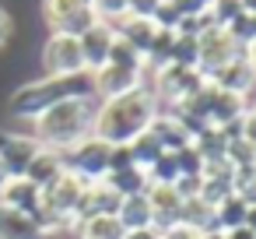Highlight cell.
Masks as SVG:
<instances>
[{
	"mask_svg": "<svg viewBox=\"0 0 256 239\" xmlns=\"http://www.w3.org/2000/svg\"><path fill=\"white\" fill-rule=\"evenodd\" d=\"M158 113V102L148 88H134L126 95L116 99H102L95 106V120H92V134L106 144H130L137 134H144L151 127Z\"/></svg>",
	"mask_w": 256,
	"mask_h": 239,
	"instance_id": "obj_1",
	"label": "cell"
},
{
	"mask_svg": "<svg viewBox=\"0 0 256 239\" xmlns=\"http://www.w3.org/2000/svg\"><path fill=\"white\" fill-rule=\"evenodd\" d=\"M67 99H95V85H92V74H70V78H32V81H22L11 95H8V113L11 120H22V123H32L39 120L46 109H53L56 102H67Z\"/></svg>",
	"mask_w": 256,
	"mask_h": 239,
	"instance_id": "obj_2",
	"label": "cell"
},
{
	"mask_svg": "<svg viewBox=\"0 0 256 239\" xmlns=\"http://www.w3.org/2000/svg\"><path fill=\"white\" fill-rule=\"evenodd\" d=\"M95 106H98V99H67V102H56L39 120H32V130L28 134L42 148L67 151V148H74L78 141H84L92 134Z\"/></svg>",
	"mask_w": 256,
	"mask_h": 239,
	"instance_id": "obj_3",
	"label": "cell"
},
{
	"mask_svg": "<svg viewBox=\"0 0 256 239\" xmlns=\"http://www.w3.org/2000/svg\"><path fill=\"white\" fill-rule=\"evenodd\" d=\"M109 151H112V144H106L95 134H88L74 148L60 151V158H64V169L88 186V183H102L106 179V172H109Z\"/></svg>",
	"mask_w": 256,
	"mask_h": 239,
	"instance_id": "obj_4",
	"label": "cell"
},
{
	"mask_svg": "<svg viewBox=\"0 0 256 239\" xmlns=\"http://www.w3.org/2000/svg\"><path fill=\"white\" fill-rule=\"evenodd\" d=\"M42 22L53 36H81L98 18L92 11V0H42Z\"/></svg>",
	"mask_w": 256,
	"mask_h": 239,
	"instance_id": "obj_5",
	"label": "cell"
},
{
	"mask_svg": "<svg viewBox=\"0 0 256 239\" xmlns=\"http://www.w3.org/2000/svg\"><path fill=\"white\" fill-rule=\"evenodd\" d=\"M242 50L235 46V39L224 32V29H218V25H210V29H204L200 36H196V71L204 74V81H210L221 67H228L235 57H238Z\"/></svg>",
	"mask_w": 256,
	"mask_h": 239,
	"instance_id": "obj_6",
	"label": "cell"
},
{
	"mask_svg": "<svg viewBox=\"0 0 256 239\" xmlns=\"http://www.w3.org/2000/svg\"><path fill=\"white\" fill-rule=\"evenodd\" d=\"M42 67L53 78H70V74H84V60H81V46L74 36H50L42 46Z\"/></svg>",
	"mask_w": 256,
	"mask_h": 239,
	"instance_id": "obj_7",
	"label": "cell"
},
{
	"mask_svg": "<svg viewBox=\"0 0 256 239\" xmlns=\"http://www.w3.org/2000/svg\"><path fill=\"white\" fill-rule=\"evenodd\" d=\"M39 141L25 130H0V165L8 169V176H25L28 162L39 155Z\"/></svg>",
	"mask_w": 256,
	"mask_h": 239,
	"instance_id": "obj_8",
	"label": "cell"
},
{
	"mask_svg": "<svg viewBox=\"0 0 256 239\" xmlns=\"http://www.w3.org/2000/svg\"><path fill=\"white\" fill-rule=\"evenodd\" d=\"M112 39H116V32H112V25H106V22H95L88 32H81V36H78L81 60H84V71H88V74H95V71H102V67H106L109 50H112Z\"/></svg>",
	"mask_w": 256,
	"mask_h": 239,
	"instance_id": "obj_9",
	"label": "cell"
},
{
	"mask_svg": "<svg viewBox=\"0 0 256 239\" xmlns=\"http://www.w3.org/2000/svg\"><path fill=\"white\" fill-rule=\"evenodd\" d=\"M0 207H8V211H18V214H25V218H39V211H42V190L39 186H32L25 176H14V179H8V186L0 190Z\"/></svg>",
	"mask_w": 256,
	"mask_h": 239,
	"instance_id": "obj_10",
	"label": "cell"
},
{
	"mask_svg": "<svg viewBox=\"0 0 256 239\" xmlns=\"http://www.w3.org/2000/svg\"><path fill=\"white\" fill-rule=\"evenodd\" d=\"M148 74V71H144ZM144 74H134V71H120V67H102L92 74V85H95V99H116V95H126L134 88H144Z\"/></svg>",
	"mask_w": 256,
	"mask_h": 239,
	"instance_id": "obj_11",
	"label": "cell"
},
{
	"mask_svg": "<svg viewBox=\"0 0 256 239\" xmlns=\"http://www.w3.org/2000/svg\"><path fill=\"white\" fill-rule=\"evenodd\" d=\"M120 200H123V197H120L116 190H109L106 183H88L84 193H81V204H78V211H74V225L84 221V218H98V214H112V218H116Z\"/></svg>",
	"mask_w": 256,
	"mask_h": 239,
	"instance_id": "obj_12",
	"label": "cell"
},
{
	"mask_svg": "<svg viewBox=\"0 0 256 239\" xmlns=\"http://www.w3.org/2000/svg\"><path fill=\"white\" fill-rule=\"evenodd\" d=\"M214 218H218V228L228 232V228H256V200L249 197H238V193H228L224 200L214 204Z\"/></svg>",
	"mask_w": 256,
	"mask_h": 239,
	"instance_id": "obj_13",
	"label": "cell"
},
{
	"mask_svg": "<svg viewBox=\"0 0 256 239\" xmlns=\"http://www.w3.org/2000/svg\"><path fill=\"white\" fill-rule=\"evenodd\" d=\"M154 137H158V144L168 151V155H176V151H182L193 137H190V130L172 116V113H154V120H151V127H148Z\"/></svg>",
	"mask_w": 256,
	"mask_h": 239,
	"instance_id": "obj_14",
	"label": "cell"
},
{
	"mask_svg": "<svg viewBox=\"0 0 256 239\" xmlns=\"http://www.w3.org/2000/svg\"><path fill=\"white\" fill-rule=\"evenodd\" d=\"M112 32H116L126 46H134L140 57H148V50H151V43H154V36H158V25H154L151 18H123L120 25H112Z\"/></svg>",
	"mask_w": 256,
	"mask_h": 239,
	"instance_id": "obj_15",
	"label": "cell"
},
{
	"mask_svg": "<svg viewBox=\"0 0 256 239\" xmlns=\"http://www.w3.org/2000/svg\"><path fill=\"white\" fill-rule=\"evenodd\" d=\"M56 176H64V158H60V151H53V148H39V155L28 162V169H25V179L32 183V186H39V190H46Z\"/></svg>",
	"mask_w": 256,
	"mask_h": 239,
	"instance_id": "obj_16",
	"label": "cell"
},
{
	"mask_svg": "<svg viewBox=\"0 0 256 239\" xmlns=\"http://www.w3.org/2000/svg\"><path fill=\"white\" fill-rule=\"evenodd\" d=\"M116 221L123 225V232H130V228H154V214H151L148 197L144 193L123 197L120 200V211H116Z\"/></svg>",
	"mask_w": 256,
	"mask_h": 239,
	"instance_id": "obj_17",
	"label": "cell"
},
{
	"mask_svg": "<svg viewBox=\"0 0 256 239\" xmlns=\"http://www.w3.org/2000/svg\"><path fill=\"white\" fill-rule=\"evenodd\" d=\"M102 183L109 190H116L120 197H134V193H144L148 190V172L137 169V165H123V169H109Z\"/></svg>",
	"mask_w": 256,
	"mask_h": 239,
	"instance_id": "obj_18",
	"label": "cell"
},
{
	"mask_svg": "<svg viewBox=\"0 0 256 239\" xmlns=\"http://www.w3.org/2000/svg\"><path fill=\"white\" fill-rule=\"evenodd\" d=\"M0 239H46V235L32 218L0 207Z\"/></svg>",
	"mask_w": 256,
	"mask_h": 239,
	"instance_id": "obj_19",
	"label": "cell"
},
{
	"mask_svg": "<svg viewBox=\"0 0 256 239\" xmlns=\"http://www.w3.org/2000/svg\"><path fill=\"white\" fill-rule=\"evenodd\" d=\"M70 232L78 239H123V225L112 214H98V218H84L78 225H70Z\"/></svg>",
	"mask_w": 256,
	"mask_h": 239,
	"instance_id": "obj_20",
	"label": "cell"
},
{
	"mask_svg": "<svg viewBox=\"0 0 256 239\" xmlns=\"http://www.w3.org/2000/svg\"><path fill=\"white\" fill-rule=\"evenodd\" d=\"M126 148H130V158H134V165H137V169H144V172H148V169H151V165H154V162L165 155V148L158 144V137H154L151 130L137 134V137H134Z\"/></svg>",
	"mask_w": 256,
	"mask_h": 239,
	"instance_id": "obj_21",
	"label": "cell"
},
{
	"mask_svg": "<svg viewBox=\"0 0 256 239\" xmlns=\"http://www.w3.org/2000/svg\"><path fill=\"white\" fill-rule=\"evenodd\" d=\"M109 67H120V71H134V74H144L148 67H144V57L134 50V46H126L120 36L112 39V50H109V60H106Z\"/></svg>",
	"mask_w": 256,
	"mask_h": 239,
	"instance_id": "obj_22",
	"label": "cell"
},
{
	"mask_svg": "<svg viewBox=\"0 0 256 239\" xmlns=\"http://www.w3.org/2000/svg\"><path fill=\"white\" fill-rule=\"evenodd\" d=\"M224 32L235 39L238 50H252V43H256V15H252V11L238 15L232 25H224Z\"/></svg>",
	"mask_w": 256,
	"mask_h": 239,
	"instance_id": "obj_23",
	"label": "cell"
},
{
	"mask_svg": "<svg viewBox=\"0 0 256 239\" xmlns=\"http://www.w3.org/2000/svg\"><path fill=\"white\" fill-rule=\"evenodd\" d=\"M224 158H228L235 169L256 165V141H246V137H232V141H224Z\"/></svg>",
	"mask_w": 256,
	"mask_h": 239,
	"instance_id": "obj_24",
	"label": "cell"
},
{
	"mask_svg": "<svg viewBox=\"0 0 256 239\" xmlns=\"http://www.w3.org/2000/svg\"><path fill=\"white\" fill-rule=\"evenodd\" d=\"M179 179V169H176V155H162L151 169H148V183H162V186H172Z\"/></svg>",
	"mask_w": 256,
	"mask_h": 239,
	"instance_id": "obj_25",
	"label": "cell"
},
{
	"mask_svg": "<svg viewBox=\"0 0 256 239\" xmlns=\"http://www.w3.org/2000/svg\"><path fill=\"white\" fill-rule=\"evenodd\" d=\"M92 11L106 25H120L126 18V0H92Z\"/></svg>",
	"mask_w": 256,
	"mask_h": 239,
	"instance_id": "obj_26",
	"label": "cell"
},
{
	"mask_svg": "<svg viewBox=\"0 0 256 239\" xmlns=\"http://www.w3.org/2000/svg\"><path fill=\"white\" fill-rule=\"evenodd\" d=\"M176 169H179V176H200L204 172V158L196 155L193 144H186L182 151H176Z\"/></svg>",
	"mask_w": 256,
	"mask_h": 239,
	"instance_id": "obj_27",
	"label": "cell"
},
{
	"mask_svg": "<svg viewBox=\"0 0 256 239\" xmlns=\"http://www.w3.org/2000/svg\"><path fill=\"white\" fill-rule=\"evenodd\" d=\"M172 64H179V67H196V39L176 36V46H172Z\"/></svg>",
	"mask_w": 256,
	"mask_h": 239,
	"instance_id": "obj_28",
	"label": "cell"
},
{
	"mask_svg": "<svg viewBox=\"0 0 256 239\" xmlns=\"http://www.w3.org/2000/svg\"><path fill=\"white\" fill-rule=\"evenodd\" d=\"M162 0H126V18H151Z\"/></svg>",
	"mask_w": 256,
	"mask_h": 239,
	"instance_id": "obj_29",
	"label": "cell"
},
{
	"mask_svg": "<svg viewBox=\"0 0 256 239\" xmlns=\"http://www.w3.org/2000/svg\"><path fill=\"white\" fill-rule=\"evenodd\" d=\"M168 4H172L182 18H196V15L207 11V0H168Z\"/></svg>",
	"mask_w": 256,
	"mask_h": 239,
	"instance_id": "obj_30",
	"label": "cell"
},
{
	"mask_svg": "<svg viewBox=\"0 0 256 239\" xmlns=\"http://www.w3.org/2000/svg\"><path fill=\"white\" fill-rule=\"evenodd\" d=\"M11 32H14V18H11L8 8H0V50L11 43Z\"/></svg>",
	"mask_w": 256,
	"mask_h": 239,
	"instance_id": "obj_31",
	"label": "cell"
},
{
	"mask_svg": "<svg viewBox=\"0 0 256 239\" xmlns=\"http://www.w3.org/2000/svg\"><path fill=\"white\" fill-rule=\"evenodd\" d=\"M123 239H162V232L158 228H130V232H123Z\"/></svg>",
	"mask_w": 256,
	"mask_h": 239,
	"instance_id": "obj_32",
	"label": "cell"
},
{
	"mask_svg": "<svg viewBox=\"0 0 256 239\" xmlns=\"http://www.w3.org/2000/svg\"><path fill=\"white\" fill-rule=\"evenodd\" d=\"M221 239H256V228H249V225H242V228H228V232H221Z\"/></svg>",
	"mask_w": 256,
	"mask_h": 239,
	"instance_id": "obj_33",
	"label": "cell"
},
{
	"mask_svg": "<svg viewBox=\"0 0 256 239\" xmlns=\"http://www.w3.org/2000/svg\"><path fill=\"white\" fill-rule=\"evenodd\" d=\"M8 179H11V176H8V169H4V165H0V190H4V186H8Z\"/></svg>",
	"mask_w": 256,
	"mask_h": 239,
	"instance_id": "obj_34",
	"label": "cell"
}]
</instances>
